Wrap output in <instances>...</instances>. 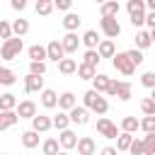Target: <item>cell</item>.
Instances as JSON below:
<instances>
[{
	"instance_id": "6da1fadb",
	"label": "cell",
	"mask_w": 155,
	"mask_h": 155,
	"mask_svg": "<svg viewBox=\"0 0 155 155\" xmlns=\"http://www.w3.org/2000/svg\"><path fill=\"white\" fill-rule=\"evenodd\" d=\"M82 99H85V109H92L97 114H107V109H109V102L99 92H94V90H87L82 94Z\"/></svg>"
},
{
	"instance_id": "7a4b0ae2",
	"label": "cell",
	"mask_w": 155,
	"mask_h": 155,
	"mask_svg": "<svg viewBox=\"0 0 155 155\" xmlns=\"http://www.w3.org/2000/svg\"><path fill=\"white\" fill-rule=\"evenodd\" d=\"M22 48H24L22 39H19V36H12L10 41H5V44H2V48H0V56H2L5 61H15V58L22 53Z\"/></svg>"
},
{
	"instance_id": "3957f363",
	"label": "cell",
	"mask_w": 155,
	"mask_h": 155,
	"mask_svg": "<svg viewBox=\"0 0 155 155\" xmlns=\"http://www.w3.org/2000/svg\"><path fill=\"white\" fill-rule=\"evenodd\" d=\"M107 94H111V97H119L121 102H128V99H131V82L111 80V85H109V92H107Z\"/></svg>"
},
{
	"instance_id": "277c9868",
	"label": "cell",
	"mask_w": 155,
	"mask_h": 155,
	"mask_svg": "<svg viewBox=\"0 0 155 155\" xmlns=\"http://www.w3.org/2000/svg\"><path fill=\"white\" fill-rule=\"evenodd\" d=\"M99 24H102L104 36H109V39H116V36L121 34V24H119V19H116V17H102V19H99Z\"/></svg>"
},
{
	"instance_id": "5b68a950",
	"label": "cell",
	"mask_w": 155,
	"mask_h": 155,
	"mask_svg": "<svg viewBox=\"0 0 155 155\" xmlns=\"http://www.w3.org/2000/svg\"><path fill=\"white\" fill-rule=\"evenodd\" d=\"M111 63H114V68H116L121 75H133V70H136V65L131 63V58H128L126 53H116Z\"/></svg>"
},
{
	"instance_id": "8992f818",
	"label": "cell",
	"mask_w": 155,
	"mask_h": 155,
	"mask_svg": "<svg viewBox=\"0 0 155 155\" xmlns=\"http://www.w3.org/2000/svg\"><path fill=\"white\" fill-rule=\"evenodd\" d=\"M97 131H99V136H104V138H119L116 124H111L107 116H102V119L97 121Z\"/></svg>"
},
{
	"instance_id": "52a82bcc",
	"label": "cell",
	"mask_w": 155,
	"mask_h": 155,
	"mask_svg": "<svg viewBox=\"0 0 155 155\" xmlns=\"http://www.w3.org/2000/svg\"><path fill=\"white\" fill-rule=\"evenodd\" d=\"M15 111H17V116H19V119H34V116H36V104H34L31 99H24V102H19V104H17V109H15Z\"/></svg>"
},
{
	"instance_id": "ba28073f",
	"label": "cell",
	"mask_w": 155,
	"mask_h": 155,
	"mask_svg": "<svg viewBox=\"0 0 155 155\" xmlns=\"http://www.w3.org/2000/svg\"><path fill=\"white\" fill-rule=\"evenodd\" d=\"M46 53H48V58L56 61V63H61V61L65 58V51H63V44H61V41H48V44H46Z\"/></svg>"
},
{
	"instance_id": "9c48e42d",
	"label": "cell",
	"mask_w": 155,
	"mask_h": 155,
	"mask_svg": "<svg viewBox=\"0 0 155 155\" xmlns=\"http://www.w3.org/2000/svg\"><path fill=\"white\" fill-rule=\"evenodd\" d=\"M51 126H53V119H48V116H44V114H36V116L31 119V131H36V133H46Z\"/></svg>"
},
{
	"instance_id": "30bf717a",
	"label": "cell",
	"mask_w": 155,
	"mask_h": 155,
	"mask_svg": "<svg viewBox=\"0 0 155 155\" xmlns=\"http://www.w3.org/2000/svg\"><path fill=\"white\" fill-rule=\"evenodd\" d=\"M70 124H78V126H85L87 121H90V111L85 109V107H75V109H70Z\"/></svg>"
},
{
	"instance_id": "8fae6325",
	"label": "cell",
	"mask_w": 155,
	"mask_h": 155,
	"mask_svg": "<svg viewBox=\"0 0 155 155\" xmlns=\"http://www.w3.org/2000/svg\"><path fill=\"white\" fill-rule=\"evenodd\" d=\"M80 41H82V39H78V34H75V31H68V34L61 39V44H63V51H65V53H73V51H78Z\"/></svg>"
},
{
	"instance_id": "7c38bea8",
	"label": "cell",
	"mask_w": 155,
	"mask_h": 155,
	"mask_svg": "<svg viewBox=\"0 0 155 155\" xmlns=\"http://www.w3.org/2000/svg\"><path fill=\"white\" fill-rule=\"evenodd\" d=\"M24 90H27V92H44V78H39V75H27V78H24Z\"/></svg>"
},
{
	"instance_id": "4fadbf2b",
	"label": "cell",
	"mask_w": 155,
	"mask_h": 155,
	"mask_svg": "<svg viewBox=\"0 0 155 155\" xmlns=\"http://www.w3.org/2000/svg\"><path fill=\"white\" fill-rule=\"evenodd\" d=\"M78 140H80V138H78V136H75L70 128H68V131H61V138H58V143H61V148H63V150H70V148H75V145H78Z\"/></svg>"
},
{
	"instance_id": "5bb4252c",
	"label": "cell",
	"mask_w": 155,
	"mask_h": 155,
	"mask_svg": "<svg viewBox=\"0 0 155 155\" xmlns=\"http://www.w3.org/2000/svg\"><path fill=\"white\" fill-rule=\"evenodd\" d=\"M94 150H97V145L90 136H82L78 140V155H94Z\"/></svg>"
},
{
	"instance_id": "9a60e30c",
	"label": "cell",
	"mask_w": 155,
	"mask_h": 155,
	"mask_svg": "<svg viewBox=\"0 0 155 155\" xmlns=\"http://www.w3.org/2000/svg\"><path fill=\"white\" fill-rule=\"evenodd\" d=\"M97 53H99V58H114V56H116L114 41H111V39H104V41H99V46H97Z\"/></svg>"
},
{
	"instance_id": "2e32d148",
	"label": "cell",
	"mask_w": 155,
	"mask_h": 155,
	"mask_svg": "<svg viewBox=\"0 0 155 155\" xmlns=\"http://www.w3.org/2000/svg\"><path fill=\"white\" fill-rule=\"evenodd\" d=\"M109 85H111V78H109V75H102V73L94 75V80H92V90L99 92V94H102V92H109Z\"/></svg>"
},
{
	"instance_id": "e0dca14e",
	"label": "cell",
	"mask_w": 155,
	"mask_h": 155,
	"mask_svg": "<svg viewBox=\"0 0 155 155\" xmlns=\"http://www.w3.org/2000/svg\"><path fill=\"white\" fill-rule=\"evenodd\" d=\"M29 58H31V63H44V58H48L46 46H41V44L29 46Z\"/></svg>"
},
{
	"instance_id": "ac0fdd59",
	"label": "cell",
	"mask_w": 155,
	"mask_h": 155,
	"mask_svg": "<svg viewBox=\"0 0 155 155\" xmlns=\"http://www.w3.org/2000/svg\"><path fill=\"white\" fill-rule=\"evenodd\" d=\"M99 36H97V31L94 29H90V31H85L82 34V44L87 46V51H97V46H99Z\"/></svg>"
},
{
	"instance_id": "d6986e66",
	"label": "cell",
	"mask_w": 155,
	"mask_h": 155,
	"mask_svg": "<svg viewBox=\"0 0 155 155\" xmlns=\"http://www.w3.org/2000/svg\"><path fill=\"white\" fill-rule=\"evenodd\" d=\"M58 107H61L63 111H70V109H75V107H78V102H75V94H73V92H63V94L58 97Z\"/></svg>"
},
{
	"instance_id": "ffe728a7",
	"label": "cell",
	"mask_w": 155,
	"mask_h": 155,
	"mask_svg": "<svg viewBox=\"0 0 155 155\" xmlns=\"http://www.w3.org/2000/svg\"><path fill=\"white\" fill-rule=\"evenodd\" d=\"M138 128H140V121H138L136 116H124V119H121V131H124V133H131V136H133Z\"/></svg>"
},
{
	"instance_id": "44dd1931",
	"label": "cell",
	"mask_w": 155,
	"mask_h": 155,
	"mask_svg": "<svg viewBox=\"0 0 155 155\" xmlns=\"http://www.w3.org/2000/svg\"><path fill=\"white\" fill-rule=\"evenodd\" d=\"M17 121H19L17 111H0V131H5V128H10V126H15Z\"/></svg>"
},
{
	"instance_id": "7402d4cb",
	"label": "cell",
	"mask_w": 155,
	"mask_h": 155,
	"mask_svg": "<svg viewBox=\"0 0 155 155\" xmlns=\"http://www.w3.org/2000/svg\"><path fill=\"white\" fill-rule=\"evenodd\" d=\"M80 22H82V17L75 15V12H68V15L63 17V27H65L68 31H75V29L80 27Z\"/></svg>"
},
{
	"instance_id": "603a6c76",
	"label": "cell",
	"mask_w": 155,
	"mask_h": 155,
	"mask_svg": "<svg viewBox=\"0 0 155 155\" xmlns=\"http://www.w3.org/2000/svg\"><path fill=\"white\" fill-rule=\"evenodd\" d=\"M148 46H153V39H150V31H145V29H140V31L136 34V48H138V51H143V48H148Z\"/></svg>"
},
{
	"instance_id": "cb8c5ba5",
	"label": "cell",
	"mask_w": 155,
	"mask_h": 155,
	"mask_svg": "<svg viewBox=\"0 0 155 155\" xmlns=\"http://www.w3.org/2000/svg\"><path fill=\"white\" fill-rule=\"evenodd\" d=\"M41 104H44L46 109L58 107V94H56L53 90H44V92H41Z\"/></svg>"
},
{
	"instance_id": "d4e9b609",
	"label": "cell",
	"mask_w": 155,
	"mask_h": 155,
	"mask_svg": "<svg viewBox=\"0 0 155 155\" xmlns=\"http://www.w3.org/2000/svg\"><path fill=\"white\" fill-rule=\"evenodd\" d=\"M15 109H17V97L10 94V92L2 94L0 97V111H15Z\"/></svg>"
},
{
	"instance_id": "484cf974",
	"label": "cell",
	"mask_w": 155,
	"mask_h": 155,
	"mask_svg": "<svg viewBox=\"0 0 155 155\" xmlns=\"http://www.w3.org/2000/svg\"><path fill=\"white\" fill-rule=\"evenodd\" d=\"M22 145H24V148H36V145H39V133L31 131V128L24 131V133H22Z\"/></svg>"
},
{
	"instance_id": "4316f807",
	"label": "cell",
	"mask_w": 155,
	"mask_h": 155,
	"mask_svg": "<svg viewBox=\"0 0 155 155\" xmlns=\"http://www.w3.org/2000/svg\"><path fill=\"white\" fill-rule=\"evenodd\" d=\"M119 10H121V7H119V2H116V0H109V2H104V5H102V17H116V15H119Z\"/></svg>"
},
{
	"instance_id": "83f0119b",
	"label": "cell",
	"mask_w": 155,
	"mask_h": 155,
	"mask_svg": "<svg viewBox=\"0 0 155 155\" xmlns=\"http://www.w3.org/2000/svg\"><path fill=\"white\" fill-rule=\"evenodd\" d=\"M58 70H61L63 75H70V73H78V63H75L73 58H63V61L58 63Z\"/></svg>"
},
{
	"instance_id": "f1b7e54d",
	"label": "cell",
	"mask_w": 155,
	"mask_h": 155,
	"mask_svg": "<svg viewBox=\"0 0 155 155\" xmlns=\"http://www.w3.org/2000/svg\"><path fill=\"white\" fill-rule=\"evenodd\" d=\"M131 143H133V136H131V133H119V138H116V150L124 153V150L131 148Z\"/></svg>"
},
{
	"instance_id": "f546056e",
	"label": "cell",
	"mask_w": 155,
	"mask_h": 155,
	"mask_svg": "<svg viewBox=\"0 0 155 155\" xmlns=\"http://www.w3.org/2000/svg\"><path fill=\"white\" fill-rule=\"evenodd\" d=\"M27 31H29V22H27V19H15V22H12V34H17V36L22 39Z\"/></svg>"
},
{
	"instance_id": "4dcf8cb0",
	"label": "cell",
	"mask_w": 155,
	"mask_h": 155,
	"mask_svg": "<svg viewBox=\"0 0 155 155\" xmlns=\"http://www.w3.org/2000/svg\"><path fill=\"white\" fill-rule=\"evenodd\" d=\"M68 124H70V116H68L65 111H61L58 116H53V128H58V131H68Z\"/></svg>"
},
{
	"instance_id": "1f68e13d",
	"label": "cell",
	"mask_w": 155,
	"mask_h": 155,
	"mask_svg": "<svg viewBox=\"0 0 155 155\" xmlns=\"http://www.w3.org/2000/svg\"><path fill=\"white\" fill-rule=\"evenodd\" d=\"M94 75H97L94 68H90V65H85V63L78 65V78H82V80H94Z\"/></svg>"
},
{
	"instance_id": "d6a6232c",
	"label": "cell",
	"mask_w": 155,
	"mask_h": 155,
	"mask_svg": "<svg viewBox=\"0 0 155 155\" xmlns=\"http://www.w3.org/2000/svg\"><path fill=\"white\" fill-rule=\"evenodd\" d=\"M15 73L10 70V68H5V65H0V85H15Z\"/></svg>"
},
{
	"instance_id": "836d02e7",
	"label": "cell",
	"mask_w": 155,
	"mask_h": 155,
	"mask_svg": "<svg viewBox=\"0 0 155 155\" xmlns=\"http://www.w3.org/2000/svg\"><path fill=\"white\" fill-rule=\"evenodd\" d=\"M34 10H36V15H51V10H53V2L51 0H39L36 5H34Z\"/></svg>"
},
{
	"instance_id": "e575fe53",
	"label": "cell",
	"mask_w": 155,
	"mask_h": 155,
	"mask_svg": "<svg viewBox=\"0 0 155 155\" xmlns=\"http://www.w3.org/2000/svg\"><path fill=\"white\" fill-rule=\"evenodd\" d=\"M82 58H85L82 63H85V65H90V68H97V63L102 61L97 51H85V56H82Z\"/></svg>"
},
{
	"instance_id": "d590c367",
	"label": "cell",
	"mask_w": 155,
	"mask_h": 155,
	"mask_svg": "<svg viewBox=\"0 0 155 155\" xmlns=\"http://www.w3.org/2000/svg\"><path fill=\"white\" fill-rule=\"evenodd\" d=\"M140 111H143L145 116H155V102H153L150 97L140 99Z\"/></svg>"
},
{
	"instance_id": "8d00e7d4",
	"label": "cell",
	"mask_w": 155,
	"mask_h": 155,
	"mask_svg": "<svg viewBox=\"0 0 155 155\" xmlns=\"http://www.w3.org/2000/svg\"><path fill=\"white\" fill-rule=\"evenodd\" d=\"M58 140L56 138H48V140H44V155H58Z\"/></svg>"
},
{
	"instance_id": "74e56055",
	"label": "cell",
	"mask_w": 155,
	"mask_h": 155,
	"mask_svg": "<svg viewBox=\"0 0 155 155\" xmlns=\"http://www.w3.org/2000/svg\"><path fill=\"white\" fill-rule=\"evenodd\" d=\"M126 10H128V15H133V12H145V0H128Z\"/></svg>"
},
{
	"instance_id": "f35d334b",
	"label": "cell",
	"mask_w": 155,
	"mask_h": 155,
	"mask_svg": "<svg viewBox=\"0 0 155 155\" xmlns=\"http://www.w3.org/2000/svg\"><path fill=\"white\" fill-rule=\"evenodd\" d=\"M143 148H145V155H155V133H148L143 138Z\"/></svg>"
},
{
	"instance_id": "ab89813d",
	"label": "cell",
	"mask_w": 155,
	"mask_h": 155,
	"mask_svg": "<svg viewBox=\"0 0 155 155\" xmlns=\"http://www.w3.org/2000/svg\"><path fill=\"white\" fill-rule=\"evenodd\" d=\"M0 39H5V41L12 39V24L5 22V19H0Z\"/></svg>"
},
{
	"instance_id": "60d3db41",
	"label": "cell",
	"mask_w": 155,
	"mask_h": 155,
	"mask_svg": "<svg viewBox=\"0 0 155 155\" xmlns=\"http://www.w3.org/2000/svg\"><path fill=\"white\" fill-rule=\"evenodd\" d=\"M140 82H143V87H148V90H155V73H153V70H148V73H143V78H140Z\"/></svg>"
},
{
	"instance_id": "b9f144b4",
	"label": "cell",
	"mask_w": 155,
	"mask_h": 155,
	"mask_svg": "<svg viewBox=\"0 0 155 155\" xmlns=\"http://www.w3.org/2000/svg\"><path fill=\"white\" fill-rule=\"evenodd\" d=\"M140 128L145 131V136H148V133H155V116H145V119L140 121Z\"/></svg>"
},
{
	"instance_id": "7bdbcfd3",
	"label": "cell",
	"mask_w": 155,
	"mask_h": 155,
	"mask_svg": "<svg viewBox=\"0 0 155 155\" xmlns=\"http://www.w3.org/2000/svg\"><path fill=\"white\" fill-rule=\"evenodd\" d=\"M126 56H128V58H131V63H133V65H136V68H138V65H140V63H143V53H140V51H138V48H131V51H126Z\"/></svg>"
},
{
	"instance_id": "ee69618b",
	"label": "cell",
	"mask_w": 155,
	"mask_h": 155,
	"mask_svg": "<svg viewBox=\"0 0 155 155\" xmlns=\"http://www.w3.org/2000/svg\"><path fill=\"white\" fill-rule=\"evenodd\" d=\"M128 153H131V155H145V148H143V140H138V138H133V143H131V148H128Z\"/></svg>"
},
{
	"instance_id": "f6af8a7d",
	"label": "cell",
	"mask_w": 155,
	"mask_h": 155,
	"mask_svg": "<svg viewBox=\"0 0 155 155\" xmlns=\"http://www.w3.org/2000/svg\"><path fill=\"white\" fill-rule=\"evenodd\" d=\"M46 73V63H29V75H44Z\"/></svg>"
},
{
	"instance_id": "bcb514c9",
	"label": "cell",
	"mask_w": 155,
	"mask_h": 155,
	"mask_svg": "<svg viewBox=\"0 0 155 155\" xmlns=\"http://www.w3.org/2000/svg\"><path fill=\"white\" fill-rule=\"evenodd\" d=\"M131 24H133V27L145 24V12H133V15H131Z\"/></svg>"
},
{
	"instance_id": "7dc6e473",
	"label": "cell",
	"mask_w": 155,
	"mask_h": 155,
	"mask_svg": "<svg viewBox=\"0 0 155 155\" xmlns=\"http://www.w3.org/2000/svg\"><path fill=\"white\" fill-rule=\"evenodd\" d=\"M53 7H58V10L68 12V10H70V0H56V2H53Z\"/></svg>"
},
{
	"instance_id": "c3c4849f",
	"label": "cell",
	"mask_w": 155,
	"mask_h": 155,
	"mask_svg": "<svg viewBox=\"0 0 155 155\" xmlns=\"http://www.w3.org/2000/svg\"><path fill=\"white\" fill-rule=\"evenodd\" d=\"M27 7V0H12V10H17V12H22Z\"/></svg>"
},
{
	"instance_id": "681fc988",
	"label": "cell",
	"mask_w": 155,
	"mask_h": 155,
	"mask_svg": "<svg viewBox=\"0 0 155 155\" xmlns=\"http://www.w3.org/2000/svg\"><path fill=\"white\" fill-rule=\"evenodd\" d=\"M145 24L150 27V31L155 29V12H148V15H145Z\"/></svg>"
},
{
	"instance_id": "f907efd6",
	"label": "cell",
	"mask_w": 155,
	"mask_h": 155,
	"mask_svg": "<svg viewBox=\"0 0 155 155\" xmlns=\"http://www.w3.org/2000/svg\"><path fill=\"white\" fill-rule=\"evenodd\" d=\"M102 155H119L116 148H102Z\"/></svg>"
},
{
	"instance_id": "816d5d0a",
	"label": "cell",
	"mask_w": 155,
	"mask_h": 155,
	"mask_svg": "<svg viewBox=\"0 0 155 155\" xmlns=\"http://www.w3.org/2000/svg\"><path fill=\"white\" fill-rule=\"evenodd\" d=\"M145 7H148L150 12H155V0H148V2H145Z\"/></svg>"
},
{
	"instance_id": "f5cc1de1",
	"label": "cell",
	"mask_w": 155,
	"mask_h": 155,
	"mask_svg": "<svg viewBox=\"0 0 155 155\" xmlns=\"http://www.w3.org/2000/svg\"><path fill=\"white\" fill-rule=\"evenodd\" d=\"M150 39H153V44H155V29H153V31H150Z\"/></svg>"
},
{
	"instance_id": "db71d44e",
	"label": "cell",
	"mask_w": 155,
	"mask_h": 155,
	"mask_svg": "<svg viewBox=\"0 0 155 155\" xmlns=\"http://www.w3.org/2000/svg\"><path fill=\"white\" fill-rule=\"evenodd\" d=\"M150 99H153V102H155V90H153V94H150Z\"/></svg>"
},
{
	"instance_id": "11a10c76",
	"label": "cell",
	"mask_w": 155,
	"mask_h": 155,
	"mask_svg": "<svg viewBox=\"0 0 155 155\" xmlns=\"http://www.w3.org/2000/svg\"><path fill=\"white\" fill-rule=\"evenodd\" d=\"M58 155H68V153H65V150H63V153H58Z\"/></svg>"
},
{
	"instance_id": "9f6ffc18",
	"label": "cell",
	"mask_w": 155,
	"mask_h": 155,
	"mask_svg": "<svg viewBox=\"0 0 155 155\" xmlns=\"http://www.w3.org/2000/svg\"><path fill=\"white\" fill-rule=\"evenodd\" d=\"M2 155H7V153H2Z\"/></svg>"
},
{
	"instance_id": "6f0895ef",
	"label": "cell",
	"mask_w": 155,
	"mask_h": 155,
	"mask_svg": "<svg viewBox=\"0 0 155 155\" xmlns=\"http://www.w3.org/2000/svg\"><path fill=\"white\" fill-rule=\"evenodd\" d=\"M0 97H2V94H0Z\"/></svg>"
}]
</instances>
